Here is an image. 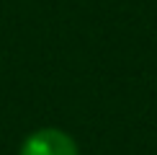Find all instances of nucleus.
<instances>
[{
  "instance_id": "f257e3e1",
  "label": "nucleus",
  "mask_w": 157,
  "mask_h": 155,
  "mask_svg": "<svg viewBox=\"0 0 157 155\" xmlns=\"http://www.w3.org/2000/svg\"><path fill=\"white\" fill-rule=\"evenodd\" d=\"M18 155H80L75 140L62 129H39L23 140Z\"/></svg>"
}]
</instances>
